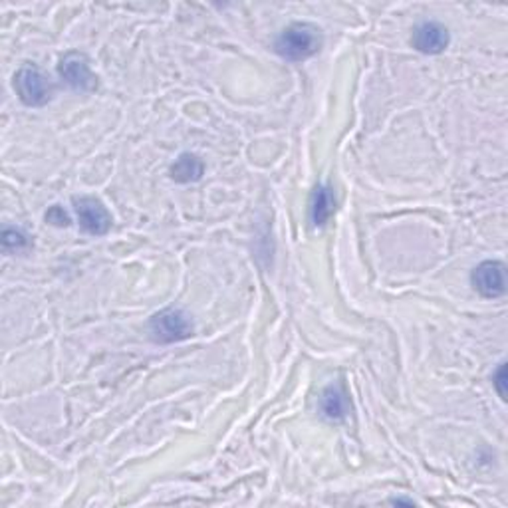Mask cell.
Segmentation results:
<instances>
[{"mask_svg": "<svg viewBox=\"0 0 508 508\" xmlns=\"http://www.w3.org/2000/svg\"><path fill=\"white\" fill-rule=\"evenodd\" d=\"M321 30L310 22H294L284 28L281 36L274 42L278 56L290 62H304L320 52L321 48Z\"/></svg>", "mask_w": 508, "mask_h": 508, "instance_id": "obj_1", "label": "cell"}, {"mask_svg": "<svg viewBox=\"0 0 508 508\" xmlns=\"http://www.w3.org/2000/svg\"><path fill=\"white\" fill-rule=\"evenodd\" d=\"M14 90L24 106L40 107L52 98V83L36 66H24L14 75Z\"/></svg>", "mask_w": 508, "mask_h": 508, "instance_id": "obj_2", "label": "cell"}, {"mask_svg": "<svg viewBox=\"0 0 508 508\" xmlns=\"http://www.w3.org/2000/svg\"><path fill=\"white\" fill-rule=\"evenodd\" d=\"M149 334L159 344L181 342L193 334V324L183 310L167 308L149 320Z\"/></svg>", "mask_w": 508, "mask_h": 508, "instance_id": "obj_3", "label": "cell"}, {"mask_svg": "<svg viewBox=\"0 0 508 508\" xmlns=\"http://www.w3.org/2000/svg\"><path fill=\"white\" fill-rule=\"evenodd\" d=\"M58 72H60L62 80L67 86L78 90V91H94L98 88V78L94 72L90 70L88 56L82 52H67L60 66H58Z\"/></svg>", "mask_w": 508, "mask_h": 508, "instance_id": "obj_4", "label": "cell"}, {"mask_svg": "<svg viewBox=\"0 0 508 508\" xmlns=\"http://www.w3.org/2000/svg\"><path fill=\"white\" fill-rule=\"evenodd\" d=\"M471 282L482 298H498L506 292V266L501 260H485L472 270Z\"/></svg>", "mask_w": 508, "mask_h": 508, "instance_id": "obj_5", "label": "cell"}, {"mask_svg": "<svg viewBox=\"0 0 508 508\" xmlns=\"http://www.w3.org/2000/svg\"><path fill=\"white\" fill-rule=\"evenodd\" d=\"M74 207L80 218V226L88 234L101 236L112 228V215L107 213V209L99 199L96 197L74 199Z\"/></svg>", "mask_w": 508, "mask_h": 508, "instance_id": "obj_6", "label": "cell"}, {"mask_svg": "<svg viewBox=\"0 0 508 508\" xmlns=\"http://www.w3.org/2000/svg\"><path fill=\"white\" fill-rule=\"evenodd\" d=\"M411 44L421 54H441L448 46V32L439 22H423L413 30Z\"/></svg>", "mask_w": 508, "mask_h": 508, "instance_id": "obj_7", "label": "cell"}, {"mask_svg": "<svg viewBox=\"0 0 508 508\" xmlns=\"http://www.w3.org/2000/svg\"><path fill=\"white\" fill-rule=\"evenodd\" d=\"M320 409L324 413L326 419L332 421H340L344 419L345 415L350 411V403H348V393H345L344 385H329L324 389L320 400Z\"/></svg>", "mask_w": 508, "mask_h": 508, "instance_id": "obj_8", "label": "cell"}, {"mask_svg": "<svg viewBox=\"0 0 508 508\" xmlns=\"http://www.w3.org/2000/svg\"><path fill=\"white\" fill-rule=\"evenodd\" d=\"M334 207H336V199H334L332 187H328V185H318V187L314 189V194H312V202H310L312 225L324 226L329 221V217H332Z\"/></svg>", "mask_w": 508, "mask_h": 508, "instance_id": "obj_9", "label": "cell"}, {"mask_svg": "<svg viewBox=\"0 0 508 508\" xmlns=\"http://www.w3.org/2000/svg\"><path fill=\"white\" fill-rule=\"evenodd\" d=\"M171 179L177 183H191L199 181L202 173H205V163H202L201 157L193 154H183L179 159L171 165Z\"/></svg>", "mask_w": 508, "mask_h": 508, "instance_id": "obj_10", "label": "cell"}, {"mask_svg": "<svg viewBox=\"0 0 508 508\" xmlns=\"http://www.w3.org/2000/svg\"><path fill=\"white\" fill-rule=\"evenodd\" d=\"M30 247V239H28V234L20 231V228H4V233H3V249L6 252H11V250H24V249H28Z\"/></svg>", "mask_w": 508, "mask_h": 508, "instance_id": "obj_11", "label": "cell"}, {"mask_svg": "<svg viewBox=\"0 0 508 508\" xmlns=\"http://www.w3.org/2000/svg\"><path fill=\"white\" fill-rule=\"evenodd\" d=\"M46 221H48L50 225H54V226H67V225H70V217H67V213H66V210H64L62 207L54 205V207L50 209L48 213H46Z\"/></svg>", "mask_w": 508, "mask_h": 508, "instance_id": "obj_12", "label": "cell"}, {"mask_svg": "<svg viewBox=\"0 0 508 508\" xmlns=\"http://www.w3.org/2000/svg\"><path fill=\"white\" fill-rule=\"evenodd\" d=\"M493 384L496 387V392L498 395H501V400H506V363L503 361L501 366H498V369L493 374Z\"/></svg>", "mask_w": 508, "mask_h": 508, "instance_id": "obj_13", "label": "cell"}]
</instances>
